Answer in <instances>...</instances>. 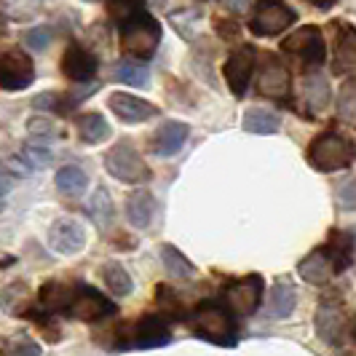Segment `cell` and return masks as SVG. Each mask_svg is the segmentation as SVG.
<instances>
[{"label": "cell", "mask_w": 356, "mask_h": 356, "mask_svg": "<svg viewBox=\"0 0 356 356\" xmlns=\"http://www.w3.org/2000/svg\"><path fill=\"white\" fill-rule=\"evenodd\" d=\"M188 324H191L193 335L209 340L214 346H225V348H233L241 335L236 316L222 303H214V300L198 303L188 314Z\"/></svg>", "instance_id": "6da1fadb"}, {"label": "cell", "mask_w": 356, "mask_h": 356, "mask_svg": "<svg viewBox=\"0 0 356 356\" xmlns=\"http://www.w3.org/2000/svg\"><path fill=\"white\" fill-rule=\"evenodd\" d=\"M172 340V327L161 314H147L131 324H118L110 335V348H161Z\"/></svg>", "instance_id": "7a4b0ae2"}, {"label": "cell", "mask_w": 356, "mask_h": 356, "mask_svg": "<svg viewBox=\"0 0 356 356\" xmlns=\"http://www.w3.org/2000/svg\"><path fill=\"white\" fill-rule=\"evenodd\" d=\"M118 38H121V51L131 59V62H147L153 54L159 51L161 43V24L159 19L150 11H143L137 17H131L118 27Z\"/></svg>", "instance_id": "3957f363"}, {"label": "cell", "mask_w": 356, "mask_h": 356, "mask_svg": "<svg viewBox=\"0 0 356 356\" xmlns=\"http://www.w3.org/2000/svg\"><path fill=\"white\" fill-rule=\"evenodd\" d=\"M305 159H308V163H311L316 172L330 175V172L348 169L356 159V150L346 137H340L335 131H324L316 140H311Z\"/></svg>", "instance_id": "277c9868"}, {"label": "cell", "mask_w": 356, "mask_h": 356, "mask_svg": "<svg viewBox=\"0 0 356 356\" xmlns=\"http://www.w3.org/2000/svg\"><path fill=\"white\" fill-rule=\"evenodd\" d=\"M282 51L286 56H295L303 70H319L327 59V40H324L319 27L305 24L282 40Z\"/></svg>", "instance_id": "5b68a950"}, {"label": "cell", "mask_w": 356, "mask_h": 356, "mask_svg": "<svg viewBox=\"0 0 356 356\" xmlns=\"http://www.w3.org/2000/svg\"><path fill=\"white\" fill-rule=\"evenodd\" d=\"M105 169L110 177H115L118 182H126V185H143V182L153 177L150 166L137 153V147L131 143H126V140L107 150Z\"/></svg>", "instance_id": "8992f818"}, {"label": "cell", "mask_w": 356, "mask_h": 356, "mask_svg": "<svg viewBox=\"0 0 356 356\" xmlns=\"http://www.w3.org/2000/svg\"><path fill=\"white\" fill-rule=\"evenodd\" d=\"M115 303L102 295L99 289H94L89 284H72V292H70V303H67V311H65V316L67 319H75V321H105L110 316H115Z\"/></svg>", "instance_id": "52a82bcc"}, {"label": "cell", "mask_w": 356, "mask_h": 356, "mask_svg": "<svg viewBox=\"0 0 356 356\" xmlns=\"http://www.w3.org/2000/svg\"><path fill=\"white\" fill-rule=\"evenodd\" d=\"M263 295H266L263 276L250 273V276L228 282V286L222 289V305L231 311L233 316H252L263 303Z\"/></svg>", "instance_id": "ba28073f"}, {"label": "cell", "mask_w": 356, "mask_h": 356, "mask_svg": "<svg viewBox=\"0 0 356 356\" xmlns=\"http://www.w3.org/2000/svg\"><path fill=\"white\" fill-rule=\"evenodd\" d=\"M292 24H295V11L284 0H257L250 19V30L257 38L282 35Z\"/></svg>", "instance_id": "9c48e42d"}, {"label": "cell", "mask_w": 356, "mask_h": 356, "mask_svg": "<svg viewBox=\"0 0 356 356\" xmlns=\"http://www.w3.org/2000/svg\"><path fill=\"white\" fill-rule=\"evenodd\" d=\"M316 335L327 346H343V340L348 338V314L343 308L340 298H324L316 308Z\"/></svg>", "instance_id": "30bf717a"}, {"label": "cell", "mask_w": 356, "mask_h": 356, "mask_svg": "<svg viewBox=\"0 0 356 356\" xmlns=\"http://www.w3.org/2000/svg\"><path fill=\"white\" fill-rule=\"evenodd\" d=\"M35 81L33 59L19 49L0 51V91H24Z\"/></svg>", "instance_id": "8fae6325"}, {"label": "cell", "mask_w": 356, "mask_h": 356, "mask_svg": "<svg viewBox=\"0 0 356 356\" xmlns=\"http://www.w3.org/2000/svg\"><path fill=\"white\" fill-rule=\"evenodd\" d=\"M46 241L56 254H78L83 252V247L89 244V233L86 225L75 217H59L49 225Z\"/></svg>", "instance_id": "7c38bea8"}, {"label": "cell", "mask_w": 356, "mask_h": 356, "mask_svg": "<svg viewBox=\"0 0 356 356\" xmlns=\"http://www.w3.org/2000/svg\"><path fill=\"white\" fill-rule=\"evenodd\" d=\"M257 67V54L252 46H238L236 51H231V56L225 59L222 65V75H225V83L236 97H244V91L250 89L252 72Z\"/></svg>", "instance_id": "4fadbf2b"}, {"label": "cell", "mask_w": 356, "mask_h": 356, "mask_svg": "<svg viewBox=\"0 0 356 356\" xmlns=\"http://www.w3.org/2000/svg\"><path fill=\"white\" fill-rule=\"evenodd\" d=\"M257 91L268 97V99H276L282 102L289 97L292 91V78H289V70L286 65L276 56V54H266V62L260 67V78H257Z\"/></svg>", "instance_id": "5bb4252c"}, {"label": "cell", "mask_w": 356, "mask_h": 356, "mask_svg": "<svg viewBox=\"0 0 356 356\" xmlns=\"http://www.w3.org/2000/svg\"><path fill=\"white\" fill-rule=\"evenodd\" d=\"M99 70V59L97 54L81 46V43H70L65 54H62V75L72 81V83H89Z\"/></svg>", "instance_id": "9a60e30c"}, {"label": "cell", "mask_w": 356, "mask_h": 356, "mask_svg": "<svg viewBox=\"0 0 356 356\" xmlns=\"http://www.w3.org/2000/svg\"><path fill=\"white\" fill-rule=\"evenodd\" d=\"M107 107L124 124H143V121H150L159 115V107L150 105L147 99L137 97V94H129V91H113L107 97Z\"/></svg>", "instance_id": "2e32d148"}, {"label": "cell", "mask_w": 356, "mask_h": 356, "mask_svg": "<svg viewBox=\"0 0 356 356\" xmlns=\"http://www.w3.org/2000/svg\"><path fill=\"white\" fill-rule=\"evenodd\" d=\"M188 137H191V126L185 124V121H166V124H161L153 131L150 153L159 156V159H172V156H177L179 150L185 147Z\"/></svg>", "instance_id": "e0dca14e"}, {"label": "cell", "mask_w": 356, "mask_h": 356, "mask_svg": "<svg viewBox=\"0 0 356 356\" xmlns=\"http://www.w3.org/2000/svg\"><path fill=\"white\" fill-rule=\"evenodd\" d=\"M354 247H356L354 231H340V228H332L330 236H327V241L321 244V250L330 257L335 273H343L346 268L354 263Z\"/></svg>", "instance_id": "ac0fdd59"}, {"label": "cell", "mask_w": 356, "mask_h": 356, "mask_svg": "<svg viewBox=\"0 0 356 356\" xmlns=\"http://www.w3.org/2000/svg\"><path fill=\"white\" fill-rule=\"evenodd\" d=\"M298 273H300V279H303V282L316 284V286L327 284L332 276H338V273H335V268H332V263H330V257L324 254L321 247H316L311 254H305L303 260L298 263Z\"/></svg>", "instance_id": "d6986e66"}, {"label": "cell", "mask_w": 356, "mask_h": 356, "mask_svg": "<svg viewBox=\"0 0 356 356\" xmlns=\"http://www.w3.org/2000/svg\"><path fill=\"white\" fill-rule=\"evenodd\" d=\"M332 70L343 75V72H356V27L351 24H338L335 33V65Z\"/></svg>", "instance_id": "ffe728a7"}, {"label": "cell", "mask_w": 356, "mask_h": 356, "mask_svg": "<svg viewBox=\"0 0 356 356\" xmlns=\"http://www.w3.org/2000/svg\"><path fill=\"white\" fill-rule=\"evenodd\" d=\"M70 282H46V284L38 289V305L51 314V316H65L67 303H70Z\"/></svg>", "instance_id": "44dd1931"}, {"label": "cell", "mask_w": 356, "mask_h": 356, "mask_svg": "<svg viewBox=\"0 0 356 356\" xmlns=\"http://www.w3.org/2000/svg\"><path fill=\"white\" fill-rule=\"evenodd\" d=\"M156 217V198L150 191H134L131 196L126 198V220L134 228H147Z\"/></svg>", "instance_id": "7402d4cb"}, {"label": "cell", "mask_w": 356, "mask_h": 356, "mask_svg": "<svg viewBox=\"0 0 356 356\" xmlns=\"http://www.w3.org/2000/svg\"><path fill=\"white\" fill-rule=\"evenodd\" d=\"M295 305H298V292H295V286L289 284V282H279V284L270 286L268 303H266V314L270 319H286V316H292Z\"/></svg>", "instance_id": "603a6c76"}, {"label": "cell", "mask_w": 356, "mask_h": 356, "mask_svg": "<svg viewBox=\"0 0 356 356\" xmlns=\"http://www.w3.org/2000/svg\"><path fill=\"white\" fill-rule=\"evenodd\" d=\"M0 308L6 314H14V316H22L33 308V298H30V286L24 282H14L8 284L6 289H0Z\"/></svg>", "instance_id": "cb8c5ba5"}, {"label": "cell", "mask_w": 356, "mask_h": 356, "mask_svg": "<svg viewBox=\"0 0 356 356\" xmlns=\"http://www.w3.org/2000/svg\"><path fill=\"white\" fill-rule=\"evenodd\" d=\"M75 129H78V137L81 143L86 145H99L110 137V124L105 121V115L99 113H83L75 118Z\"/></svg>", "instance_id": "d4e9b609"}, {"label": "cell", "mask_w": 356, "mask_h": 356, "mask_svg": "<svg viewBox=\"0 0 356 356\" xmlns=\"http://www.w3.org/2000/svg\"><path fill=\"white\" fill-rule=\"evenodd\" d=\"M241 126L250 134H276L282 129V118L266 107H250L241 118Z\"/></svg>", "instance_id": "484cf974"}, {"label": "cell", "mask_w": 356, "mask_h": 356, "mask_svg": "<svg viewBox=\"0 0 356 356\" xmlns=\"http://www.w3.org/2000/svg\"><path fill=\"white\" fill-rule=\"evenodd\" d=\"M99 276H102V282H105L107 292L115 295V298H126V295H131V289H134V282H131L129 270H126L121 263H115V260H110V263H105V266L99 268Z\"/></svg>", "instance_id": "4316f807"}, {"label": "cell", "mask_w": 356, "mask_h": 356, "mask_svg": "<svg viewBox=\"0 0 356 356\" xmlns=\"http://www.w3.org/2000/svg\"><path fill=\"white\" fill-rule=\"evenodd\" d=\"M303 91H305V99H308V105L314 113H321V110H327L330 107V99H332V89H330V81H327V75H308L303 83Z\"/></svg>", "instance_id": "83f0119b"}, {"label": "cell", "mask_w": 356, "mask_h": 356, "mask_svg": "<svg viewBox=\"0 0 356 356\" xmlns=\"http://www.w3.org/2000/svg\"><path fill=\"white\" fill-rule=\"evenodd\" d=\"M161 263L166 268V273L175 276V279H191V276H196V266L177 247H172V244H163L161 247Z\"/></svg>", "instance_id": "f1b7e54d"}, {"label": "cell", "mask_w": 356, "mask_h": 356, "mask_svg": "<svg viewBox=\"0 0 356 356\" xmlns=\"http://www.w3.org/2000/svg\"><path fill=\"white\" fill-rule=\"evenodd\" d=\"M54 182H56V188H59L65 196H81V193H86V188H89L86 172L78 169V166H62V169H56Z\"/></svg>", "instance_id": "f546056e"}, {"label": "cell", "mask_w": 356, "mask_h": 356, "mask_svg": "<svg viewBox=\"0 0 356 356\" xmlns=\"http://www.w3.org/2000/svg\"><path fill=\"white\" fill-rule=\"evenodd\" d=\"M156 305H159V314L166 321L188 319L185 308H182V303H179L177 292H175L172 286H166V284H159V286H156Z\"/></svg>", "instance_id": "4dcf8cb0"}, {"label": "cell", "mask_w": 356, "mask_h": 356, "mask_svg": "<svg viewBox=\"0 0 356 356\" xmlns=\"http://www.w3.org/2000/svg\"><path fill=\"white\" fill-rule=\"evenodd\" d=\"M145 3H147V0H107V17H110V22H113L115 27H121V24L129 22L131 17L147 11Z\"/></svg>", "instance_id": "1f68e13d"}, {"label": "cell", "mask_w": 356, "mask_h": 356, "mask_svg": "<svg viewBox=\"0 0 356 356\" xmlns=\"http://www.w3.org/2000/svg\"><path fill=\"white\" fill-rule=\"evenodd\" d=\"M89 217L99 228L110 225V220H113V198H110V193H107L105 188H97L94 191V196L89 201Z\"/></svg>", "instance_id": "d6a6232c"}, {"label": "cell", "mask_w": 356, "mask_h": 356, "mask_svg": "<svg viewBox=\"0 0 356 356\" xmlns=\"http://www.w3.org/2000/svg\"><path fill=\"white\" fill-rule=\"evenodd\" d=\"M115 78L121 83H129V86H147L150 83V70L145 67L143 62H121L115 67Z\"/></svg>", "instance_id": "836d02e7"}, {"label": "cell", "mask_w": 356, "mask_h": 356, "mask_svg": "<svg viewBox=\"0 0 356 356\" xmlns=\"http://www.w3.org/2000/svg\"><path fill=\"white\" fill-rule=\"evenodd\" d=\"M0 356H40V346L27 335H14L3 343Z\"/></svg>", "instance_id": "e575fe53"}, {"label": "cell", "mask_w": 356, "mask_h": 356, "mask_svg": "<svg viewBox=\"0 0 356 356\" xmlns=\"http://www.w3.org/2000/svg\"><path fill=\"white\" fill-rule=\"evenodd\" d=\"M22 159L27 161V166L30 169H40V166H46V163H51L54 153L49 143H27L24 145V150H22Z\"/></svg>", "instance_id": "d590c367"}, {"label": "cell", "mask_w": 356, "mask_h": 356, "mask_svg": "<svg viewBox=\"0 0 356 356\" xmlns=\"http://www.w3.org/2000/svg\"><path fill=\"white\" fill-rule=\"evenodd\" d=\"M338 113L340 118L356 124V81H346L338 94Z\"/></svg>", "instance_id": "8d00e7d4"}, {"label": "cell", "mask_w": 356, "mask_h": 356, "mask_svg": "<svg viewBox=\"0 0 356 356\" xmlns=\"http://www.w3.org/2000/svg\"><path fill=\"white\" fill-rule=\"evenodd\" d=\"M27 129H30V134H33V140L38 143H49L51 137H56L59 131L54 129V124L49 118H40V115H33L30 121H27Z\"/></svg>", "instance_id": "74e56055"}, {"label": "cell", "mask_w": 356, "mask_h": 356, "mask_svg": "<svg viewBox=\"0 0 356 356\" xmlns=\"http://www.w3.org/2000/svg\"><path fill=\"white\" fill-rule=\"evenodd\" d=\"M24 43L35 51H46L51 46V30L49 27H33V30L24 33Z\"/></svg>", "instance_id": "f35d334b"}, {"label": "cell", "mask_w": 356, "mask_h": 356, "mask_svg": "<svg viewBox=\"0 0 356 356\" xmlns=\"http://www.w3.org/2000/svg\"><path fill=\"white\" fill-rule=\"evenodd\" d=\"M338 204L343 209H354L356 207V177L343 179L338 185Z\"/></svg>", "instance_id": "ab89813d"}, {"label": "cell", "mask_w": 356, "mask_h": 356, "mask_svg": "<svg viewBox=\"0 0 356 356\" xmlns=\"http://www.w3.org/2000/svg\"><path fill=\"white\" fill-rule=\"evenodd\" d=\"M11 185H14V172H11V169H6V163L0 161V198L8 196Z\"/></svg>", "instance_id": "60d3db41"}, {"label": "cell", "mask_w": 356, "mask_h": 356, "mask_svg": "<svg viewBox=\"0 0 356 356\" xmlns=\"http://www.w3.org/2000/svg\"><path fill=\"white\" fill-rule=\"evenodd\" d=\"M217 33L222 38H236L238 24H236V22H220V19H217Z\"/></svg>", "instance_id": "b9f144b4"}, {"label": "cell", "mask_w": 356, "mask_h": 356, "mask_svg": "<svg viewBox=\"0 0 356 356\" xmlns=\"http://www.w3.org/2000/svg\"><path fill=\"white\" fill-rule=\"evenodd\" d=\"M222 3H225V8H231L236 14H244L250 8V0H222Z\"/></svg>", "instance_id": "7bdbcfd3"}, {"label": "cell", "mask_w": 356, "mask_h": 356, "mask_svg": "<svg viewBox=\"0 0 356 356\" xmlns=\"http://www.w3.org/2000/svg\"><path fill=\"white\" fill-rule=\"evenodd\" d=\"M308 6H314V8H321V11H327V8H332L338 0H305Z\"/></svg>", "instance_id": "ee69618b"}, {"label": "cell", "mask_w": 356, "mask_h": 356, "mask_svg": "<svg viewBox=\"0 0 356 356\" xmlns=\"http://www.w3.org/2000/svg\"><path fill=\"white\" fill-rule=\"evenodd\" d=\"M153 3H156V6H163V3H166V0H153Z\"/></svg>", "instance_id": "f6af8a7d"}, {"label": "cell", "mask_w": 356, "mask_h": 356, "mask_svg": "<svg viewBox=\"0 0 356 356\" xmlns=\"http://www.w3.org/2000/svg\"><path fill=\"white\" fill-rule=\"evenodd\" d=\"M83 3H99V0H83Z\"/></svg>", "instance_id": "bcb514c9"}, {"label": "cell", "mask_w": 356, "mask_h": 356, "mask_svg": "<svg viewBox=\"0 0 356 356\" xmlns=\"http://www.w3.org/2000/svg\"><path fill=\"white\" fill-rule=\"evenodd\" d=\"M198 3H204V0H198Z\"/></svg>", "instance_id": "7dc6e473"}, {"label": "cell", "mask_w": 356, "mask_h": 356, "mask_svg": "<svg viewBox=\"0 0 356 356\" xmlns=\"http://www.w3.org/2000/svg\"><path fill=\"white\" fill-rule=\"evenodd\" d=\"M354 332H356V330H354Z\"/></svg>", "instance_id": "c3c4849f"}]
</instances>
